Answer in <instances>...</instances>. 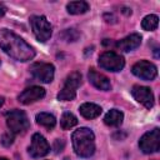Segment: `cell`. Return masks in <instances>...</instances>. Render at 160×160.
<instances>
[{"mask_svg": "<svg viewBox=\"0 0 160 160\" xmlns=\"http://www.w3.org/2000/svg\"><path fill=\"white\" fill-rule=\"evenodd\" d=\"M140 44H141V35L138 32H134V34H130L129 36L119 40L115 44V46H116V49H119L124 52H129V51H132L136 48H139Z\"/></svg>", "mask_w": 160, "mask_h": 160, "instance_id": "13", "label": "cell"}, {"mask_svg": "<svg viewBox=\"0 0 160 160\" xmlns=\"http://www.w3.org/2000/svg\"><path fill=\"white\" fill-rule=\"evenodd\" d=\"M72 34H78V31L75 29H66L62 34H61V38L65 39L66 41H75L78 39V36H72Z\"/></svg>", "mask_w": 160, "mask_h": 160, "instance_id": "21", "label": "cell"}, {"mask_svg": "<svg viewBox=\"0 0 160 160\" xmlns=\"http://www.w3.org/2000/svg\"><path fill=\"white\" fill-rule=\"evenodd\" d=\"M31 75L41 82H51L55 74V68L50 62H34L30 66Z\"/></svg>", "mask_w": 160, "mask_h": 160, "instance_id": "8", "label": "cell"}, {"mask_svg": "<svg viewBox=\"0 0 160 160\" xmlns=\"http://www.w3.org/2000/svg\"><path fill=\"white\" fill-rule=\"evenodd\" d=\"M89 4L86 1H71L66 5V10L69 14L71 15H79V14H84L89 10Z\"/></svg>", "mask_w": 160, "mask_h": 160, "instance_id": "17", "label": "cell"}, {"mask_svg": "<svg viewBox=\"0 0 160 160\" xmlns=\"http://www.w3.org/2000/svg\"><path fill=\"white\" fill-rule=\"evenodd\" d=\"M72 148L78 156L90 158L95 152V135L89 128H80L72 132Z\"/></svg>", "mask_w": 160, "mask_h": 160, "instance_id": "2", "label": "cell"}, {"mask_svg": "<svg viewBox=\"0 0 160 160\" xmlns=\"http://www.w3.org/2000/svg\"><path fill=\"white\" fill-rule=\"evenodd\" d=\"M99 65L104 70L116 72L122 70V68L125 66V60L115 51H105L99 56Z\"/></svg>", "mask_w": 160, "mask_h": 160, "instance_id": "6", "label": "cell"}, {"mask_svg": "<svg viewBox=\"0 0 160 160\" xmlns=\"http://www.w3.org/2000/svg\"><path fill=\"white\" fill-rule=\"evenodd\" d=\"M44 96H45V89H42L41 86H30L20 92V95L18 96V100L24 105H29L31 102H35L42 99Z\"/></svg>", "mask_w": 160, "mask_h": 160, "instance_id": "12", "label": "cell"}, {"mask_svg": "<svg viewBox=\"0 0 160 160\" xmlns=\"http://www.w3.org/2000/svg\"><path fill=\"white\" fill-rule=\"evenodd\" d=\"M2 104H4V98H2V96H0V108L2 106Z\"/></svg>", "mask_w": 160, "mask_h": 160, "instance_id": "25", "label": "cell"}, {"mask_svg": "<svg viewBox=\"0 0 160 160\" xmlns=\"http://www.w3.org/2000/svg\"><path fill=\"white\" fill-rule=\"evenodd\" d=\"M6 125L12 134H20L29 129L30 122L22 110H11L6 114Z\"/></svg>", "mask_w": 160, "mask_h": 160, "instance_id": "3", "label": "cell"}, {"mask_svg": "<svg viewBox=\"0 0 160 160\" xmlns=\"http://www.w3.org/2000/svg\"><path fill=\"white\" fill-rule=\"evenodd\" d=\"M131 72L135 76H138V78H140L142 80L150 81V80H154L156 78L158 69L152 62H150L148 60H140V61H138V62H135L132 65Z\"/></svg>", "mask_w": 160, "mask_h": 160, "instance_id": "9", "label": "cell"}, {"mask_svg": "<svg viewBox=\"0 0 160 160\" xmlns=\"http://www.w3.org/2000/svg\"><path fill=\"white\" fill-rule=\"evenodd\" d=\"M79 111L85 119H95L101 114L102 109L94 102H84L82 105H80Z\"/></svg>", "mask_w": 160, "mask_h": 160, "instance_id": "15", "label": "cell"}, {"mask_svg": "<svg viewBox=\"0 0 160 160\" xmlns=\"http://www.w3.org/2000/svg\"><path fill=\"white\" fill-rule=\"evenodd\" d=\"M49 151H50V145L46 141V139L41 134H39V132L34 134L32 138H31V144L29 146L30 156L34 158V159L42 158V156L48 155Z\"/></svg>", "mask_w": 160, "mask_h": 160, "instance_id": "10", "label": "cell"}, {"mask_svg": "<svg viewBox=\"0 0 160 160\" xmlns=\"http://www.w3.org/2000/svg\"><path fill=\"white\" fill-rule=\"evenodd\" d=\"M76 124H78V119H76V116H75L72 112L65 111V112L61 115L60 126H61L62 130H69V129L74 128Z\"/></svg>", "mask_w": 160, "mask_h": 160, "instance_id": "19", "label": "cell"}, {"mask_svg": "<svg viewBox=\"0 0 160 160\" xmlns=\"http://www.w3.org/2000/svg\"><path fill=\"white\" fill-rule=\"evenodd\" d=\"M131 95L132 98L145 106L146 109H150L154 106V94L148 86H141V85H134L131 88Z\"/></svg>", "mask_w": 160, "mask_h": 160, "instance_id": "11", "label": "cell"}, {"mask_svg": "<svg viewBox=\"0 0 160 160\" xmlns=\"http://www.w3.org/2000/svg\"><path fill=\"white\" fill-rule=\"evenodd\" d=\"M30 24H31V29L32 32L35 35V38L41 41L45 42L51 38L52 34V26L51 24L48 21V19L42 15H34L30 18Z\"/></svg>", "mask_w": 160, "mask_h": 160, "instance_id": "4", "label": "cell"}, {"mask_svg": "<svg viewBox=\"0 0 160 160\" xmlns=\"http://www.w3.org/2000/svg\"><path fill=\"white\" fill-rule=\"evenodd\" d=\"M0 160H9V159H6V158H0Z\"/></svg>", "mask_w": 160, "mask_h": 160, "instance_id": "26", "label": "cell"}, {"mask_svg": "<svg viewBox=\"0 0 160 160\" xmlns=\"http://www.w3.org/2000/svg\"><path fill=\"white\" fill-rule=\"evenodd\" d=\"M139 148L144 154H152L160 150V130L156 128L145 132L139 140Z\"/></svg>", "mask_w": 160, "mask_h": 160, "instance_id": "7", "label": "cell"}, {"mask_svg": "<svg viewBox=\"0 0 160 160\" xmlns=\"http://www.w3.org/2000/svg\"><path fill=\"white\" fill-rule=\"evenodd\" d=\"M159 25V18L158 15H154V14H150V15H146L142 21H141V26L144 30L146 31H152L158 28Z\"/></svg>", "mask_w": 160, "mask_h": 160, "instance_id": "20", "label": "cell"}, {"mask_svg": "<svg viewBox=\"0 0 160 160\" xmlns=\"http://www.w3.org/2000/svg\"><path fill=\"white\" fill-rule=\"evenodd\" d=\"M64 141L62 140H60V139H56L55 140V142H54V150H55V152H59V151H61L62 149H64Z\"/></svg>", "mask_w": 160, "mask_h": 160, "instance_id": "23", "label": "cell"}, {"mask_svg": "<svg viewBox=\"0 0 160 160\" xmlns=\"http://www.w3.org/2000/svg\"><path fill=\"white\" fill-rule=\"evenodd\" d=\"M36 122L46 129H52L56 125V119L49 112H40L36 115Z\"/></svg>", "mask_w": 160, "mask_h": 160, "instance_id": "18", "label": "cell"}, {"mask_svg": "<svg viewBox=\"0 0 160 160\" xmlns=\"http://www.w3.org/2000/svg\"><path fill=\"white\" fill-rule=\"evenodd\" d=\"M88 78H89V81L99 90H102V91H108L111 89V84H110V80L101 72H98L95 69H90L89 72H88Z\"/></svg>", "mask_w": 160, "mask_h": 160, "instance_id": "14", "label": "cell"}, {"mask_svg": "<svg viewBox=\"0 0 160 160\" xmlns=\"http://www.w3.org/2000/svg\"><path fill=\"white\" fill-rule=\"evenodd\" d=\"M124 120V114L118 109H111L106 112L104 118V122L108 126H120Z\"/></svg>", "mask_w": 160, "mask_h": 160, "instance_id": "16", "label": "cell"}, {"mask_svg": "<svg viewBox=\"0 0 160 160\" xmlns=\"http://www.w3.org/2000/svg\"><path fill=\"white\" fill-rule=\"evenodd\" d=\"M81 84V74L79 71H72L65 80L62 89L58 94L60 101H70L76 96V90Z\"/></svg>", "mask_w": 160, "mask_h": 160, "instance_id": "5", "label": "cell"}, {"mask_svg": "<svg viewBox=\"0 0 160 160\" xmlns=\"http://www.w3.org/2000/svg\"><path fill=\"white\" fill-rule=\"evenodd\" d=\"M12 142H14V134H12L11 131L5 132V134L2 135V138H1V144H2L4 146H10Z\"/></svg>", "mask_w": 160, "mask_h": 160, "instance_id": "22", "label": "cell"}, {"mask_svg": "<svg viewBox=\"0 0 160 160\" xmlns=\"http://www.w3.org/2000/svg\"><path fill=\"white\" fill-rule=\"evenodd\" d=\"M0 48L6 55L21 62L32 60L35 56L34 48L9 29H0Z\"/></svg>", "mask_w": 160, "mask_h": 160, "instance_id": "1", "label": "cell"}, {"mask_svg": "<svg viewBox=\"0 0 160 160\" xmlns=\"http://www.w3.org/2000/svg\"><path fill=\"white\" fill-rule=\"evenodd\" d=\"M6 10H8V9H6V6H5L4 4H0V18L5 15V12H6Z\"/></svg>", "mask_w": 160, "mask_h": 160, "instance_id": "24", "label": "cell"}]
</instances>
